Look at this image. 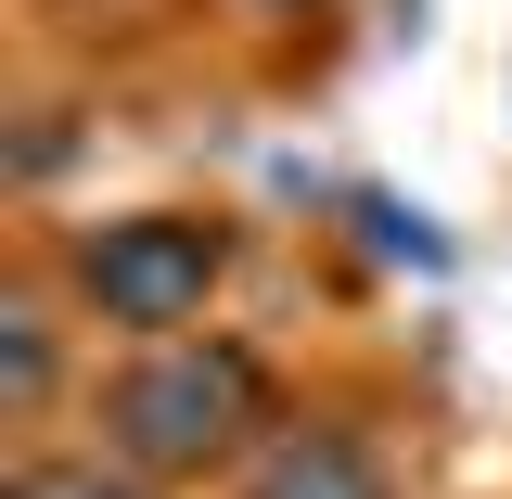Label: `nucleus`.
Listing matches in <instances>:
<instances>
[{
  "mask_svg": "<svg viewBox=\"0 0 512 499\" xmlns=\"http://www.w3.org/2000/svg\"><path fill=\"white\" fill-rule=\"evenodd\" d=\"M282 359L256 333H167V346H116V372L90 384V448H116L154 487H244V461L282 436Z\"/></svg>",
  "mask_w": 512,
  "mask_h": 499,
  "instance_id": "nucleus-1",
  "label": "nucleus"
},
{
  "mask_svg": "<svg viewBox=\"0 0 512 499\" xmlns=\"http://www.w3.org/2000/svg\"><path fill=\"white\" fill-rule=\"evenodd\" d=\"M231 269H244V231L218 205H116V218H77L39 282L77 308V333L167 346V333H205V308L231 295Z\"/></svg>",
  "mask_w": 512,
  "mask_h": 499,
  "instance_id": "nucleus-2",
  "label": "nucleus"
},
{
  "mask_svg": "<svg viewBox=\"0 0 512 499\" xmlns=\"http://www.w3.org/2000/svg\"><path fill=\"white\" fill-rule=\"evenodd\" d=\"M231 499H397V474H384V448L359 436V423L308 410V423H282V436L244 461Z\"/></svg>",
  "mask_w": 512,
  "mask_h": 499,
  "instance_id": "nucleus-3",
  "label": "nucleus"
},
{
  "mask_svg": "<svg viewBox=\"0 0 512 499\" xmlns=\"http://www.w3.org/2000/svg\"><path fill=\"white\" fill-rule=\"evenodd\" d=\"M64 295L52 282H13V295H0V423H13V436L39 448V423H52L64 410Z\"/></svg>",
  "mask_w": 512,
  "mask_h": 499,
  "instance_id": "nucleus-4",
  "label": "nucleus"
},
{
  "mask_svg": "<svg viewBox=\"0 0 512 499\" xmlns=\"http://www.w3.org/2000/svg\"><path fill=\"white\" fill-rule=\"evenodd\" d=\"M0 499H167L154 474H128L116 448H13V474H0Z\"/></svg>",
  "mask_w": 512,
  "mask_h": 499,
  "instance_id": "nucleus-5",
  "label": "nucleus"
},
{
  "mask_svg": "<svg viewBox=\"0 0 512 499\" xmlns=\"http://www.w3.org/2000/svg\"><path fill=\"white\" fill-rule=\"evenodd\" d=\"M256 13H333V0H256Z\"/></svg>",
  "mask_w": 512,
  "mask_h": 499,
  "instance_id": "nucleus-6",
  "label": "nucleus"
}]
</instances>
